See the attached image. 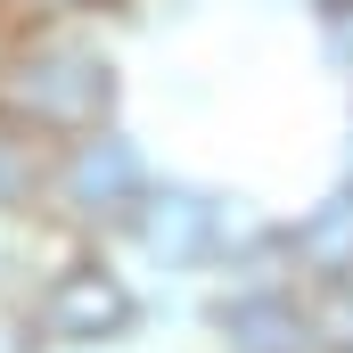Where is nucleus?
<instances>
[{
    "label": "nucleus",
    "mask_w": 353,
    "mask_h": 353,
    "mask_svg": "<svg viewBox=\"0 0 353 353\" xmlns=\"http://www.w3.org/2000/svg\"><path fill=\"white\" fill-rule=\"evenodd\" d=\"M304 247H312V255H345L353 247V197H337V214H321V222L304 230Z\"/></svg>",
    "instance_id": "f257e3e1"
}]
</instances>
